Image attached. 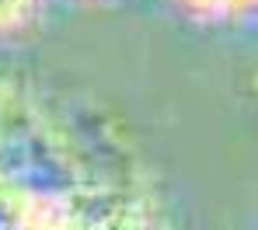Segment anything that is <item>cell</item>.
Returning <instances> with one entry per match:
<instances>
[{"instance_id":"cell-1","label":"cell","mask_w":258,"mask_h":230,"mask_svg":"<svg viewBox=\"0 0 258 230\" xmlns=\"http://www.w3.org/2000/svg\"><path fill=\"white\" fill-rule=\"evenodd\" d=\"M258 0H171L174 11H181L196 25H237L255 14Z\"/></svg>"},{"instance_id":"cell-3","label":"cell","mask_w":258,"mask_h":230,"mask_svg":"<svg viewBox=\"0 0 258 230\" xmlns=\"http://www.w3.org/2000/svg\"><path fill=\"white\" fill-rule=\"evenodd\" d=\"M77 4H108V0H77Z\"/></svg>"},{"instance_id":"cell-2","label":"cell","mask_w":258,"mask_h":230,"mask_svg":"<svg viewBox=\"0 0 258 230\" xmlns=\"http://www.w3.org/2000/svg\"><path fill=\"white\" fill-rule=\"evenodd\" d=\"M45 0H0V42L25 35L42 18Z\"/></svg>"}]
</instances>
